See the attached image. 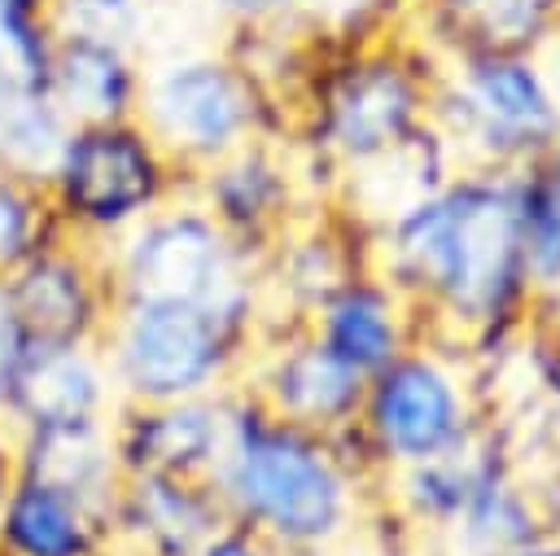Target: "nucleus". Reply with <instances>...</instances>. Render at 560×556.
<instances>
[{
    "instance_id": "1",
    "label": "nucleus",
    "mask_w": 560,
    "mask_h": 556,
    "mask_svg": "<svg viewBox=\"0 0 560 556\" xmlns=\"http://www.w3.org/2000/svg\"><path fill=\"white\" fill-rule=\"evenodd\" d=\"M368 263L420 311L424 337L477 368L534 320V280L516 228V171L459 166L363 232Z\"/></svg>"
},
{
    "instance_id": "2",
    "label": "nucleus",
    "mask_w": 560,
    "mask_h": 556,
    "mask_svg": "<svg viewBox=\"0 0 560 556\" xmlns=\"http://www.w3.org/2000/svg\"><path fill=\"white\" fill-rule=\"evenodd\" d=\"M210 486L232 525L306 556H332L376 512V482L337 438L271 416L236 385L228 390V433Z\"/></svg>"
},
{
    "instance_id": "3",
    "label": "nucleus",
    "mask_w": 560,
    "mask_h": 556,
    "mask_svg": "<svg viewBox=\"0 0 560 556\" xmlns=\"http://www.w3.org/2000/svg\"><path fill=\"white\" fill-rule=\"evenodd\" d=\"M429 109L433 53L424 44L402 35L319 44L289 140L346 179L411 144Z\"/></svg>"
},
{
    "instance_id": "4",
    "label": "nucleus",
    "mask_w": 560,
    "mask_h": 556,
    "mask_svg": "<svg viewBox=\"0 0 560 556\" xmlns=\"http://www.w3.org/2000/svg\"><path fill=\"white\" fill-rule=\"evenodd\" d=\"M490 425L481 398V368L438 341H411L394 363L368 377L359 416L337 433L341 451L381 486V477L451 455Z\"/></svg>"
},
{
    "instance_id": "5",
    "label": "nucleus",
    "mask_w": 560,
    "mask_h": 556,
    "mask_svg": "<svg viewBox=\"0 0 560 556\" xmlns=\"http://www.w3.org/2000/svg\"><path fill=\"white\" fill-rule=\"evenodd\" d=\"M433 131L459 166L521 171L560 140V88L542 53H433Z\"/></svg>"
},
{
    "instance_id": "6",
    "label": "nucleus",
    "mask_w": 560,
    "mask_h": 556,
    "mask_svg": "<svg viewBox=\"0 0 560 556\" xmlns=\"http://www.w3.org/2000/svg\"><path fill=\"white\" fill-rule=\"evenodd\" d=\"M101 254L109 267L114 298L188 302L267 324L258 254L236 245L188 188L144 215Z\"/></svg>"
},
{
    "instance_id": "7",
    "label": "nucleus",
    "mask_w": 560,
    "mask_h": 556,
    "mask_svg": "<svg viewBox=\"0 0 560 556\" xmlns=\"http://www.w3.org/2000/svg\"><path fill=\"white\" fill-rule=\"evenodd\" d=\"M262 324L188 302L118 298L101 333L118 403H175L236 385Z\"/></svg>"
},
{
    "instance_id": "8",
    "label": "nucleus",
    "mask_w": 560,
    "mask_h": 556,
    "mask_svg": "<svg viewBox=\"0 0 560 556\" xmlns=\"http://www.w3.org/2000/svg\"><path fill=\"white\" fill-rule=\"evenodd\" d=\"M136 118L184 175L206 171L249 140L293 136V114L228 48L144 66Z\"/></svg>"
},
{
    "instance_id": "9",
    "label": "nucleus",
    "mask_w": 560,
    "mask_h": 556,
    "mask_svg": "<svg viewBox=\"0 0 560 556\" xmlns=\"http://www.w3.org/2000/svg\"><path fill=\"white\" fill-rule=\"evenodd\" d=\"M39 184L57 228L83 245L105 250L144 215L179 197L188 175L166 158L140 118H114L66 127L61 149Z\"/></svg>"
},
{
    "instance_id": "10",
    "label": "nucleus",
    "mask_w": 560,
    "mask_h": 556,
    "mask_svg": "<svg viewBox=\"0 0 560 556\" xmlns=\"http://www.w3.org/2000/svg\"><path fill=\"white\" fill-rule=\"evenodd\" d=\"M363 377L346 368L306 324H262L236 390H245L271 416L315 429L346 433L363 403Z\"/></svg>"
},
{
    "instance_id": "11",
    "label": "nucleus",
    "mask_w": 560,
    "mask_h": 556,
    "mask_svg": "<svg viewBox=\"0 0 560 556\" xmlns=\"http://www.w3.org/2000/svg\"><path fill=\"white\" fill-rule=\"evenodd\" d=\"M4 293L31 337V346L96 341L114 315V285L105 254L74 236H52L22 267L4 276Z\"/></svg>"
},
{
    "instance_id": "12",
    "label": "nucleus",
    "mask_w": 560,
    "mask_h": 556,
    "mask_svg": "<svg viewBox=\"0 0 560 556\" xmlns=\"http://www.w3.org/2000/svg\"><path fill=\"white\" fill-rule=\"evenodd\" d=\"M188 193L206 215L249 254H262L293 219L315 201L302 188L298 158L289 140H249L236 153L188 175Z\"/></svg>"
},
{
    "instance_id": "13",
    "label": "nucleus",
    "mask_w": 560,
    "mask_h": 556,
    "mask_svg": "<svg viewBox=\"0 0 560 556\" xmlns=\"http://www.w3.org/2000/svg\"><path fill=\"white\" fill-rule=\"evenodd\" d=\"M359 267H368L363 232L337 206H311L258 254L267 324H306L311 311Z\"/></svg>"
},
{
    "instance_id": "14",
    "label": "nucleus",
    "mask_w": 560,
    "mask_h": 556,
    "mask_svg": "<svg viewBox=\"0 0 560 556\" xmlns=\"http://www.w3.org/2000/svg\"><path fill=\"white\" fill-rule=\"evenodd\" d=\"M228 433V390L175 403H118L109 438L122 477L127 473H179L210 477Z\"/></svg>"
},
{
    "instance_id": "15",
    "label": "nucleus",
    "mask_w": 560,
    "mask_h": 556,
    "mask_svg": "<svg viewBox=\"0 0 560 556\" xmlns=\"http://www.w3.org/2000/svg\"><path fill=\"white\" fill-rule=\"evenodd\" d=\"M109 521H114L118 552L197 556L228 525V512H223L210 477L127 473L118 482Z\"/></svg>"
},
{
    "instance_id": "16",
    "label": "nucleus",
    "mask_w": 560,
    "mask_h": 556,
    "mask_svg": "<svg viewBox=\"0 0 560 556\" xmlns=\"http://www.w3.org/2000/svg\"><path fill=\"white\" fill-rule=\"evenodd\" d=\"M306 328L363 381L424 337L420 311L368 263L346 276L306 320Z\"/></svg>"
},
{
    "instance_id": "17",
    "label": "nucleus",
    "mask_w": 560,
    "mask_h": 556,
    "mask_svg": "<svg viewBox=\"0 0 560 556\" xmlns=\"http://www.w3.org/2000/svg\"><path fill=\"white\" fill-rule=\"evenodd\" d=\"M140 92L144 61L136 57V44L92 31H57L44 96L66 118V127L136 118Z\"/></svg>"
},
{
    "instance_id": "18",
    "label": "nucleus",
    "mask_w": 560,
    "mask_h": 556,
    "mask_svg": "<svg viewBox=\"0 0 560 556\" xmlns=\"http://www.w3.org/2000/svg\"><path fill=\"white\" fill-rule=\"evenodd\" d=\"M118 412V390L96 341L31 346L9 403V433L39 425H88Z\"/></svg>"
},
{
    "instance_id": "19",
    "label": "nucleus",
    "mask_w": 560,
    "mask_h": 556,
    "mask_svg": "<svg viewBox=\"0 0 560 556\" xmlns=\"http://www.w3.org/2000/svg\"><path fill=\"white\" fill-rule=\"evenodd\" d=\"M114 547L105 508L18 473L0 508V556H114Z\"/></svg>"
},
{
    "instance_id": "20",
    "label": "nucleus",
    "mask_w": 560,
    "mask_h": 556,
    "mask_svg": "<svg viewBox=\"0 0 560 556\" xmlns=\"http://www.w3.org/2000/svg\"><path fill=\"white\" fill-rule=\"evenodd\" d=\"M503 442H508L503 429L490 420L486 433L472 438L468 447L381 477L376 503H381L398 525H407L420 543L433 547V543L455 525V517L464 512V503H468L477 477L486 473V464L494 460V451H499Z\"/></svg>"
},
{
    "instance_id": "21",
    "label": "nucleus",
    "mask_w": 560,
    "mask_h": 556,
    "mask_svg": "<svg viewBox=\"0 0 560 556\" xmlns=\"http://www.w3.org/2000/svg\"><path fill=\"white\" fill-rule=\"evenodd\" d=\"M547 530H551V521H547L529 477L521 473L512 442H503L494 451V460L486 464V473L477 477L464 512L433 547H442L446 556H508Z\"/></svg>"
},
{
    "instance_id": "22",
    "label": "nucleus",
    "mask_w": 560,
    "mask_h": 556,
    "mask_svg": "<svg viewBox=\"0 0 560 556\" xmlns=\"http://www.w3.org/2000/svg\"><path fill=\"white\" fill-rule=\"evenodd\" d=\"M13 455L22 477L52 482L96 508H114L122 468L114 455L109 420H88V425H39V429H18Z\"/></svg>"
},
{
    "instance_id": "23",
    "label": "nucleus",
    "mask_w": 560,
    "mask_h": 556,
    "mask_svg": "<svg viewBox=\"0 0 560 556\" xmlns=\"http://www.w3.org/2000/svg\"><path fill=\"white\" fill-rule=\"evenodd\" d=\"M424 48H525L542 53L560 39V0H416Z\"/></svg>"
},
{
    "instance_id": "24",
    "label": "nucleus",
    "mask_w": 560,
    "mask_h": 556,
    "mask_svg": "<svg viewBox=\"0 0 560 556\" xmlns=\"http://www.w3.org/2000/svg\"><path fill=\"white\" fill-rule=\"evenodd\" d=\"M214 13L232 26H289L306 31L324 44H354L372 35H389V0H210Z\"/></svg>"
},
{
    "instance_id": "25",
    "label": "nucleus",
    "mask_w": 560,
    "mask_h": 556,
    "mask_svg": "<svg viewBox=\"0 0 560 556\" xmlns=\"http://www.w3.org/2000/svg\"><path fill=\"white\" fill-rule=\"evenodd\" d=\"M516 228L529 280L542 293L560 280V140L516 171Z\"/></svg>"
},
{
    "instance_id": "26",
    "label": "nucleus",
    "mask_w": 560,
    "mask_h": 556,
    "mask_svg": "<svg viewBox=\"0 0 560 556\" xmlns=\"http://www.w3.org/2000/svg\"><path fill=\"white\" fill-rule=\"evenodd\" d=\"M66 136V118L44 92L0 88V166L44 179Z\"/></svg>"
},
{
    "instance_id": "27",
    "label": "nucleus",
    "mask_w": 560,
    "mask_h": 556,
    "mask_svg": "<svg viewBox=\"0 0 560 556\" xmlns=\"http://www.w3.org/2000/svg\"><path fill=\"white\" fill-rule=\"evenodd\" d=\"M52 236H61V228H57L44 184L0 166V280Z\"/></svg>"
},
{
    "instance_id": "28",
    "label": "nucleus",
    "mask_w": 560,
    "mask_h": 556,
    "mask_svg": "<svg viewBox=\"0 0 560 556\" xmlns=\"http://www.w3.org/2000/svg\"><path fill=\"white\" fill-rule=\"evenodd\" d=\"M57 26L48 13H0V88L44 92Z\"/></svg>"
},
{
    "instance_id": "29",
    "label": "nucleus",
    "mask_w": 560,
    "mask_h": 556,
    "mask_svg": "<svg viewBox=\"0 0 560 556\" xmlns=\"http://www.w3.org/2000/svg\"><path fill=\"white\" fill-rule=\"evenodd\" d=\"M48 18L57 31H92L136 44L144 22V0H52Z\"/></svg>"
},
{
    "instance_id": "30",
    "label": "nucleus",
    "mask_w": 560,
    "mask_h": 556,
    "mask_svg": "<svg viewBox=\"0 0 560 556\" xmlns=\"http://www.w3.org/2000/svg\"><path fill=\"white\" fill-rule=\"evenodd\" d=\"M332 556H429V543H420L407 525H398L381 503L372 512V521L363 525V534H354L346 547H337Z\"/></svg>"
},
{
    "instance_id": "31",
    "label": "nucleus",
    "mask_w": 560,
    "mask_h": 556,
    "mask_svg": "<svg viewBox=\"0 0 560 556\" xmlns=\"http://www.w3.org/2000/svg\"><path fill=\"white\" fill-rule=\"evenodd\" d=\"M26 350H31V337L4 293V280H0V433H9V403H13L18 372L26 363Z\"/></svg>"
},
{
    "instance_id": "32",
    "label": "nucleus",
    "mask_w": 560,
    "mask_h": 556,
    "mask_svg": "<svg viewBox=\"0 0 560 556\" xmlns=\"http://www.w3.org/2000/svg\"><path fill=\"white\" fill-rule=\"evenodd\" d=\"M197 556H284L280 547H271L267 538H258L254 530H245V525H223Z\"/></svg>"
},
{
    "instance_id": "33",
    "label": "nucleus",
    "mask_w": 560,
    "mask_h": 556,
    "mask_svg": "<svg viewBox=\"0 0 560 556\" xmlns=\"http://www.w3.org/2000/svg\"><path fill=\"white\" fill-rule=\"evenodd\" d=\"M534 328H542L547 337L560 341V280L534 298Z\"/></svg>"
},
{
    "instance_id": "34",
    "label": "nucleus",
    "mask_w": 560,
    "mask_h": 556,
    "mask_svg": "<svg viewBox=\"0 0 560 556\" xmlns=\"http://www.w3.org/2000/svg\"><path fill=\"white\" fill-rule=\"evenodd\" d=\"M13 482H18L13 438H9V433H0V508H4V499H9V490H13Z\"/></svg>"
},
{
    "instance_id": "35",
    "label": "nucleus",
    "mask_w": 560,
    "mask_h": 556,
    "mask_svg": "<svg viewBox=\"0 0 560 556\" xmlns=\"http://www.w3.org/2000/svg\"><path fill=\"white\" fill-rule=\"evenodd\" d=\"M508 556H560V530H547V534H538V538L521 543V547H516V552H508Z\"/></svg>"
},
{
    "instance_id": "36",
    "label": "nucleus",
    "mask_w": 560,
    "mask_h": 556,
    "mask_svg": "<svg viewBox=\"0 0 560 556\" xmlns=\"http://www.w3.org/2000/svg\"><path fill=\"white\" fill-rule=\"evenodd\" d=\"M52 0H0V13H48Z\"/></svg>"
},
{
    "instance_id": "37",
    "label": "nucleus",
    "mask_w": 560,
    "mask_h": 556,
    "mask_svg": "<svg viewBox=\"0 0 560 556\" xmlns=\"http://www.w3.org/2000/svg\"><path fill=\"white\" fill-rule=\"evenodd\" d=\"M114 556H140V552H118V547H114Z\"/></svg>"
}]
</instances>
